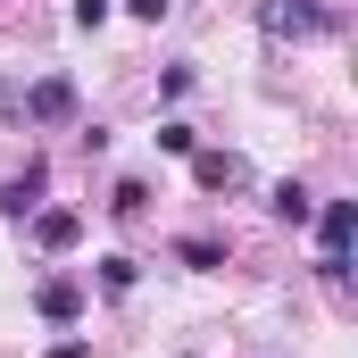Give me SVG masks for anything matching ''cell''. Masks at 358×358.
Returning <instances> with one entry per match:
<instances>
[{"label": "cell", "mask_w": 358, "mask_h": 358, "mask_svg": "<svg viewBox=\"0 0 358 358\" xmlns=\"http://www.w3.org/2000/svg\"><path fill=\"white\" fill-rule=\"evenodd\" d=\"M42 358H92V342H76V334H67V342H50Z\"/></svg>", "instance_id": "5bb4252c"}, {"label": "cell", "mask_w": 358, "mask_h": 358, "mask_svg": "<svg viewBox=\"0 0 358 358\" xmlns=\"http://www.w3.org/2000/svg\"><path fill=\"white\" fill-rule=\"evenodd\" d=\"M25 117H34V125H67V117H76V84H67V76H42V84L25 92Z\"/></svg>", "instance_id": "3957f363"}, {"label": "cell", "mask_w": 358, "mask_h": 358, "mask_svg": "<svg viewBox=\"0 0 358 358\" xmlns=\"http://www.w3.org/2000/svg\"><path fill=\"white\" fill-rule=\"evenodd\" d=\"M76 25H84V34H100V25H108V0H76Z\"/></svg>", "instance_id": "4fadbf2b"}, {"label": "cell", "mask_w": 358, "mask_h": 358, "mask_svg": "<svg viewBox=\"0 0 358 358\" xmlns=\"http://www.w3.org/2000/svg\"><path fill=\"white\" fill-rule=\"evenodd\" d=\"M176 259H183L192 275H208V267H225V242H208V234H183V242H176Z\"/></svg>", "instance_id": "9c48e42d"}, {"label": "cell", "mask_w": 358, "mask_h": 358, "mask_svg": "<svg viewBox=\"0 0 358 358\" xmlns=\"http://www.w3.org/2000/svg\"><path fill=\"white\" fill-rule=\"evenodd\" d=\"M34 308H42L50 325H76V317H84V283H67V275H50V283L34 292Z\"/></svg>", "instance_id": "8992f818"}, {"label": "cell", "mask_w": 358, "mask_h": 358, "mask_svg": "<svg viewBox=\"0 0 358 358\" xmlns=\"http://www.w3.org/2000/svg\"><path fill=\"white\" fill-rule=\"evenodd\" d=\"M159 150H167V159H192V150H200V134H192L183 117H167V125H159Z\"/></svg>", "instance_id": "30bf717a"}, {"label": "cell", "mask_w": 358, "mask_h": 358, "mask_svg": "<svg viewBox=\"0 0 358 358\" xmlns=\"http://www.w3.org/2000/svg\"><path fill=\"white\" fill-rule=\"evenodd\" d=\"M125 8H134L142 25H159V17H167V0H125Z\"/></svg>", "instance_id": "9a60e30c"}, {"label": "cell", "mask_w": 358, "mask_h": 358, "mask_svg": "<svg viewBox=\"0 0 358 358\" xmlns=\"http://www.w3.org/2000/svg\"><path fill=\"white\" fill-rule=\"evenodd\" d=\"M267 208L283 217V225H308V217H317V192H308V183H292V176H283V183L267 192Z\"/></svg>", "instance_id": "ba28073f"}, {"label": "cell", "mask_w": 358, "mask_h": 358, "mask_svg": "<svg viewBox=\"0 0 358 358\" xmlns=\"http://www.w3.org/2000/svg\"><path fill=\"white\" fill-rule=\"evenodd\" d=\"M42 183H50V167L34 159L17 183H0V208H8V217H34V208H42Z\"/></svg>", "instance_id": "52a82bcc"}, {"label": "cell", "mask_w": 358, "mask_h": 358, "mask_svg": "<svg viewBox=\"0 0 358 358\" xmlns=\"http://www.w3.org/2000/svg\"><path fill=\"white\" fill-rule=\"evenodd\" d=\"M192 183H200V192H242L250 167H242L234 150H192Z\"/></svg>", "instance_id": "277c9868"}, {"label": "cell", "mask_w": 358, "mask_h": 358, "mask_svg": "<svg viewBox=\"0 0 358 358\" xmlns=\"http://www.w3.org/2000/svg\"><path fill=\"white\" fill-rule=\"evenodd\" d=\"M34 242H42V250H76V242H84V217H76V208H34Z\"/></svg>", "instance_id": "5b68a950"}, {"label": "cell", "mask_w": 358, "mask_h": 358, "mask_svg": "<svg viewBox=\"0 0 358 358\" xmlns=\"http://www.w3.org/2000/svg\"><path fill=\"white\" fill-rule=\"evenodd\" d=\"M259 25L275 42H308V34H334L342 8H325V0H259Z\"/></svg>", "instance_id": "6da1fadb"}, {"label": "cell", "mask_w": 358, "mask_h": 358, "mask_svg": "<svg viewBox=\"0 0 358 358\" xmlns=\"http://www.w3.org/2000/svg\"><path fill=\"white\" fill-rule=\"evenodd\" d=\"M100 283L108 292H134V259H100Z\"/></svg>", "instance_id": "7c38bea8"}, {"label": "cell", "mask_w": 358, "mask_h": 358, "mask_svg": "<svg viewBox=\"0 0 358 358\" xmlns=\"http://www.w3.org/2000/svg\"><path fill=\"white\" fill-rule=\"evenodd\" d=\"M108 208H117V217H142V208H150V183H134V176H125L117 192H108Z\"/></svg>", "instance_id": "8fae6325"}, {"label": "cell", "mask_w": 358, "mask_h": 358, "mask_svg": "<svg viewBox=\"0 0 358 358\" xmlns=\"http://www.w3.org/2000/svg\"><path fill=\"white\" fill-rule=\"evenodd\" d=\"M317 242H325V259H350V242H358V200H325L317 217Z\"/></svg>", "instance_id": "7a4b0ae2"}]
</instances>
